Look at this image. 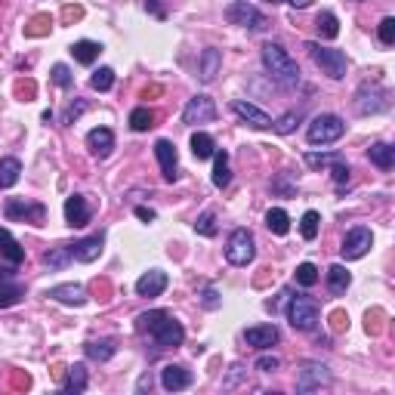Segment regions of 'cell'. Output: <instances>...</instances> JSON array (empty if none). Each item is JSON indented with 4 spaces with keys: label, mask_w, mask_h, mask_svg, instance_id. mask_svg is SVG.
I'll return each mask as SVG.
<instances>
[{
    "label": "cell",
    "mask_w": 395,
    "mask_h": 395,
    "mask_svg": "<svg viewBox=\"0 0 395 395\" xmlns=\"http://www.w3.org/2000/svg\"><path fill=\"white\" fill-rule=\"evenodd\" d=\"M195 232L204 235V238H213V235H216V213H213V210H204V213L198 216Z\"/></svg>",
    "instance_id": "obj_41"
},
{
    "label": "cell",
    "mask_w": 395,
    "mask_h": 395,
    "mask_svg": "<svg viewBox=\"0 0 395 395\" xmlns=\"http://www.w3.org/2000/svg\"><path fill=\"white\" fill-rule=\"evenodd\" d=\"M318 265L315 263H300L296 265V284H300V287H315V284H318Z\"/></svg>",
    "instance_id": "obj_38"
},
{
    "label": "cell",
    "mask_w": 395,
    "mask_h": 395,
    "mask_svg": "<svg viewBox=\"0 0 395 395\" xmlns=\"http://www.w3.org/2000/svg\"><path fill=\"white\" fill-rule=\"evenodd\" d=\"M133 213H136V219H142V222H154V219H158V213H154L152 207H136Z\"/></svg>",
    "instance_id": "obj_49"
},
{
    "label": "cell",
    "mask_w": 395,
    "mask_h": 395,
    "mask_svg": "<svg viewBox=\"0 0 395 395\" xmlns=\"http://www.w3.org/2000/svg\"><path fill=\"white\" fill-rule=\"evenodd\" d=\"M287 321L294 331H315V324H318V302L312 296H294L287 306Z\"/></svg>",
    "instance_id": "obj_6"
},
{
    "label": "cell",
    "mask_w": 395,
    "mask_h": 395,
    "mask_svg": "<svg viewBox=\"0 0 395 395\" xmlns=\"http://www.w3.org/2000/svg\"><path fill=\"white\" fill-rule=\"evenodd\" d=\"M222 16H226V22L241 25V28H250V31H265V28H269V19H265L256 6L247 3V0H235V3H228Z\"/></svg>",
    "instance_id": "obj_5"
},
{
    "label": "cell",
    "mask_w": 395,
    "mask_h": 395,
    "mask_svg": "<svg viewBox=\"0 0 395 395\" xmlns=\"http://www.w3.org/2000/svg\"><path fill=\"white\" fill-rule=\"evenodd\" d=\"M389 105V99H386V90L383 86H368L364 84L361 90H358V96H355V111L358 115H376V111H383Z\"/></svg>",
    "instance_id": "obj_13"
},
{
    "label": "cell",
    "mask_w": 395,
    "mask_h": 395,
    "mask_svg": "<svg viewBox=\"0 0 395 395\" xmlns=\"http://www.w3.org/2000/svg\"><path fill=\"white\" fill-rule=\"evenodd\" d=\"M6 219L10 222H34V226H43L47 219V207L43 204H34V201H25V198H10L6 201Z\"/></svg>",
    "instance_id": "obj_8"
},
{
    "label": "cell",
    "mask_w": 395,
    "mask_h": 395,
    "mask_svg": "<svg viewBox=\"0 0 395 395\" xmlns=\"http://www.w3.org/2000/svg\"><path fill=\"white\" fill-rule=\"evenodd\" d=\"M318 226H321L318 210H306V213H302V219H300L302 238H306V241H315V238H318Z\"/></svg>",
    "instance_id": "obj_36"
},
{
    "label": "cell",
    "mask_w": 395,
    "mask_h": 395,
    "mask_svg": "<svg viewBox=\"0 0 395 395\" xmlns=\"http://www.w3.org/2000/svg\"><path fill=\"white\" fill-rule=\"evenodd\" d=\"M259 59H263V68L269 71V77L275 80V84H281L284 90L300 86V65L290 59L284 47H278V43H265L263 53H259Z\"/></svg>",
    "instance_id": "obj_1"
},
{
    "label": "cell",
    "mask_w": 395,
    "mask_h": 395,
    "mask_svg": "<svg viewBox=\"0 0 395 395\" xmlns=\"http://www.w3.org/2000/svg\"><path fill=\"white\" fill-rule=\"evenodd\" d=\"M219 68H222V53L216 47H207L201 53V59H198V77H201V84H210L219 74Z\"/></svg>",
    "instance_id": "obj_22"
},
{
    "label": "cell",
    "mask_w": 395,
    "mask_h": 395,
    "mask_svg": "<svg viewBox=\"0 0 395 395\" xmlns=\"http://www.w3.org/2000/svg\"><path fill=\"white\" fill-rule=\"evenodd\" d=\"M154 158L160 164V176L164 182H176L179 179V158H176V145L170 139H158L154 142Z\"/></svg>",
    "instance_id": "obj_12"
},
{
    "label": "cell",
    "mask_w": 395,
    "mask_h": 395,
    "mask_svg": "<svg viewBox=\"0 0 395 395\" xmlns=\"http://www.w3.org/2000/svg\"><path fill=\"white\" fill-rule=\"evenodd\" d=\"M315 28H318V34L324 37V40H333V37L339 34V22H337V16H333L331 10L318 12V19H315Z\"/></svg>",
    "instance_id": "obj_34"
},
{
    "label": "cell",
    "mask_w": 395,
    "mask_h": 395,
    "mask_svg": "<svg viewBox=\"0 0 395 395\" xmlns=\"http://www.w3.org/2000/svg\"><path fill=\"white\" fill-rule=\"evenodd\" d=\"M84 108H86V105H84V102L71 105V108H68V111H65V123H74V121H77V117H80V115H84Z\"/></svg>",
    "instance_id": "obj_50"
},
{
    "label": "cell",
    "mask_w": 395,
    "mask_h": 395,
    "mask_svg": "<svg viewBox=\"0 0 395 395\" xmlns=\"http://www.w3.org/2000/svg\"><path fill=\"white\" fill-rule=\"evenodd\" d=\"M22 296H25V287L22 284H16V281H0V309H6V306H16V302H22Z\"/></svg>",
    "instance_id": "obj_33"
},
{
    "label": "cell",
    "mask_w": 395,
    "mask_h": 395,
    "mask_svg": "<svg viewBox=\"0 0 395 395\" xmlns=\"http://www.w3.org/2000/svg\"><path fill=\"white\" fill-rule=\"evenodd\" d=\"M343 133H346L343 117L331 115V111H324V115H315L312 121H309V127H306L309 145H331V142H337Z\"/></svg>",
    "instance_id": "obj_2"
},
{
    "label": "cell",
    "mask_w": 395,
    "mask_h": 395,
    "mask_svg": "<svg viewBox=\"0 0 395 395\" xmlns=\"http://www.w3.org/2000/svg\"><path fill=\"white\" fill-rule=\"evenodd\" d=\"M86 145H90V152L96 154V158H108L111 148H115V133H111L108 127H93L90 133H86Z\"/></svg>",
    "instance_id": "obj_21"
},
{
    "label": "cell",
    "mask_w": 395,
    "mask_h": 395,
    "mask_svg": "<svg viewBox=\"0 0 395 395\" xmlns=\"http://www.w3.org/2000/svg\"><path fill=\"white\" fill-rule=\"evenodd\" d=\"M22 176V160L19 158H0V189H12Z\"/></svg>",
    "instance_id": "obj_28"
},
{
    "label": "cell",
    "mask_w": 395,
    "mask_h": 395,
    "mask_svg": "<svg viewBox=\"0 0 395 395\" xmlns=\"http://www.w3.org/2000/svg\"><path fill=\"white\" fill-rule=\"evenodd\" d=\"M337 160H343V154H337V152H309L306 154V164L312 167V170H321V167H333Z\"/></svg>",
    "instance_id": "obj_39"
},
{
    "label": "cell",
    "mask_w": 395,
    "mask_h": 395,
    "mask_svg": "<svg viewBox=\"0 0 395 395\" xmlns=\"http://www.w3.org/2000/svg\"><path fill=\"white\" fill-rule=\"evenodd\" d=\"M160 386H164L167 392H182V389L191 386V374L182 364H164V368H160Z\"/></svg>",
    "instance_id": "obj_18"
},
{
    "label": "cell",
    "mask_w": 395,
    "mask_h": 395,
    "mask_svg": "<svg viewBox=\"0 0 395 395\" xmlns=\"http://www.w3.org/2000/svg\"><path fill=\"white\" fill-rule=\"evenodd\" d=\"M99 53H102V43H96V40H74L71 43V56L80 65H93V62L99 59Z\"/></svg>",
    "instance_id": "obj_25"
},
{
    "label": "cell",
    "mask_w": 395,
    "mask_h": 395,
    "mask_svg": "<svg viewBox=\"0 0 395 395\" xmlns=\"http://www.w3.org/2000/svg\"><path fill=\"white\" fill-rule=\"evenodd\" d=\"M253 256H256V241H253L250 228H235L228 235V244H226V259L232 265H250Z\"/></svg>",
    "instance_id": "obj_4"
},
{
    "label": "cell",
    "mask_w": 395,
    "mask_h": 395,
    "mask_svg": "<svg viewBox=\"0 0 395 395\" xmlns=\"http://www.w3.org/2000/svg\"><path fill=\"white\" fill-rule=\"evenodd\" d=\"M253 368H256L259 374H272V370H278V368H281V358H278V355H259Z\"/></svg>",
    "instance_id": "obj_45"
},
{
    "label": "cell",
    "mask_w": 395,
    "mask_h": 395,
    "mask_svg": "<svg viewBox=\"0 0 395 395\" xmlns=\"http://www.w3.org/2000/svg\"><path fill=\"white\" fill-rule=\"evenodd\" d=\"M265 226H269L272 235H287V232H290V216H287V210L272 207L269 213H265Z\"/></svg>",
    "instance_id": "obj_32"
},
{
    "label": "cell",
    "mask_w": 395,
    "mask_h": 395,
    "mask_svg": "<svg viewBox=\"0 0 395 395\" xmlns=\"http://www.w3.org/2000/svg\"><path fill=\"white\" fill-rule=\"evenodd\" d=\"M333 383L331 370L318 361L302 364V370L296 374V392H318V389H327Z\"/></svg>",
    "instance_id": "obj_9"
},
{
    "label": "cell",
    "mask_w": 395,
    "mask_h": 395,
    "mask_svg": "<svg viewBox=\"0 0 395 395\" xmlns=\"http://www.w3.org/2000/svg\"><path fill=\"white\" fill-rule=\"evenodd\" d=\"M154 127V115L152 108H145V105H139V108L130 111V130H136V133H145V130Z\"/></svg>",
    "instance_id": "obj_35"
},
{
    "label": "cell",
    "mask_w": 395,
    "mask_h": 395,
    "mask_svg": "<svg viewBox=\"0 0 395 395\" xmlns=\"http://www.w3.org/2000/svg\"><path fill=\"white\" fill-rule=\"evenodd\" d=\"M148 333H152V339L158 343V349H176V346H182V339H185V327L179 324L170 312H167Z\"/></svg>",
    "instance_id": "obj_7"
},
{
    "label": "cell",
    "mask_w": 395,
    "mask_h": 395,
    "mask_svg": "<svg viewBox=\"0 0 395 395\" xmlns=\"http://www.w3.org/2000/svg\"><path fill=\"white\" fill-rule=\"evenodd\" d=\"M102 247H105V235L96 232V235H90V238H80L77 244H71V253L77 263H96V259L102 256Z\"/></svg>",
    "instance_id": "obj_15"
},
{
    "label": "cell",
    "mask_w": 395,
    "mask_h": 395,
    "mask_svg": "<svg viewBox=\"0 0 395 395\" xmlns=\"http://www.w3.org/2000/svg\"><path fill=\"white\" fill-rule=\"evenodd\" d=\"M284 3H290V6H294V10H306V6L312 3V0H284Z\"/></svg>",
    "instance_id": "obj_52"
},
{
    "label": "cell",
    "mask_w": 395,
    "mask_h": 395,
    "mask_svg": "<svg viewBox=\"0 0 395 395\" xmlns=\"http://www.w3.org/2000/svg\"><path fill=\"white\" fill-rule=\"evenodd\" d=\"M71 259H74L71 247H56V250L43 253V263H47L49 269H65V265L71 263Z\"/></svg>",
    "instance_id": "obj_37"
},
{
    "label": "cell",
    "mask_w": 395,
    "mask_h": 395,
    "mask_svg": "<svg viewBox=\"0 0 395 395\" xmlns=\"http://www.w3.org/2000/svg\"><path fill=\"white\" fill-rule=\"evenodd\" d=\"M368 158L374 167H380V170H392L395 167V148L389 145V142H374V145L368 148Z\"/></svg>",
    "instance_id": "obj_24"
},
{
    "label": "cell",
    "mask_w": 395,
    "mask_h": 395,
    "mask_svg": "<svg viewBox=\"0 0 395 395\" xmlns=\"http://www.w3.org/2000/svg\"><path fill=\"white\" fill-rule=\"evenodd\" d=\"M296 121H300V111H287V115L281 117V121H272V127H275V133H281V136H287L290 130L296 127Z\"/></svg>",
    "instance_id": "obj_44"
},
{
    "label": "cell",
    "mask_w": 395,
    "mask_h": 395,
    "mask_svg": "<svg viewBox=\"0 0 395 395\" xmlns=\"http://www.w3.org/2000/svg\"><path fill=\"white\" fill-rule=\"evenodd\" d=\"M349 164H346V160H337V164H333V182L337 185H346L349 182Z\"/></svg>",
    "instance_id": "obj_47"
},
{
    "label": "cell",
    "mask_w": 395,
    "mask_h": 395,
    "mask_svg": "<svg viewBox=\"0 0 395 395\" xmlns=\"http://www.w3.org/2000/svg\"><path fill=\"white\" fill-rule=\"evenodd\" d=\"M47 296L62 306H84L86 302V290L80 284H56V287H49Z\"/></svg>",
    "instance_id": "obj_19"
},
{
    "label": "cell",
    "mask_w": 395,
    "mask_h": 395,
    "mask_svg": "<svg viewBox=\"0 0 395 395\" xmlns=\"http://www.w3.org/2000/svg\"><path fill=\"white\" fill-rule=\"evenodd\" d=\"M213 152H216V142H213V136H210V133H204V130H198V133H191V154H195L198 160H207V158H213Z\"/></svg>",
    "instance_id": "obj_29"
},
{
    "label": "cell",
    "mask_w": 395,
    "mask_h": 395,
    "mask_svg": "<svg viewBox=\"0 0 395 395\" xmlns=\"http://www.w3.org/2000/svg\"><path fill=\"white\" fill-rule=\"evenodd\" d=\"M201 302H204V306H207V309H219V294H216L213 287H204Z\"/></svg>",
    "instance_id": "obj_48"
},
{
    "label": "cell",
    "mask_w": 395,
    "mask_h": 395,
    "mask_svg": "<svg viewBox=\"0 0 395 395\" xmlns=\"http://www.w3.org/2000/svg\"><path fill=\"white\" fill-rule=\"evenodd\" d=\"M376 34H380V43L383 47H392L395 43V19L386 16L380 25H376Z\"/></svg>",
    "instance_id": "obj_43"
},
{
    "label": "cell",
    "mask_w": 395,
    "mask_h": 395,
    "mask_svg": "<svg viewBox=\"0 0 395 395\" xmlns=\"http://www.w3.org/2000/svg\"><path fill=\"white\" fill-rule=\"evenodd\" d=\"M53 84L56 86H62V90H68L71 86V71H68V65H53Z\"/></svg>",
    "instance_id": "obj_46"
},
{
    "label": "cell",
    "mask_w": 395,
    "mask_h": 395,
    "mask_svg": "<svg viewBox=\"0 0 395 395\" xmlns=\"http://www.w3.org/2000/svg\"><path fill=\"white\" fill-rule=\"evenodd\" d=\"M84 352H86V358H93V361H108V358L117 352V346H115V339H90V343L84 346Z\"/></svg>",
    "instance_id": "obj_30"
},
{
    "label": "cell",
    "mask_w": 395,
    "mask_h": 395,
    "mask_svg": "<svg viewBox=\"0 0 395 395\" xmlns=\"http://www.w3.org/2000/svg\"><path fill=\"white\" fill-rule=\"evenodd\" d=\"M86 389V368L84 364H71L68 368V380H65V386H62V392L65 395H80Z\"/></svg>",
    "instance_id": "obj_31"
},
{
    "label": "cell",
    "mask_w": 395,
    "mask_h": 395,
    "mask_svg": "<svg viewBox=\"0 0 395 395\" xmlns=\"http://www.w3.org/2000/svg\"><path fill=\"white\" fill-rule=\"evenodd\" d=\"M213 185L216 189H226L232 182V167H228V152H213Z\"/></svg>",
    "instance_id": "obj_27"
},
{
    "label": "cell",
    "mask_w": 395,
    "mask_h": 395,
    "mask_svg": "<svg viewBox=\"0 0 395 395\" xmlns=\"http://www.w3.org/2000/svg\"><path fill=\"white\" fill-rule=\"evenodd\" d=\"M90 216H93V210H90V204H86L84 195L65 198V222L71 228H84L86 222H90Z\"/></svg>",
    "instance_id": "obj_17"
},
{
    "label": "cell",
    "mask_w": 395,
    "mask_h": 395,
    "mask_svg": "<svg viewBox=\"0 0 395 395\" xmlns=\"http://www.w3.org/2000/svg\"><path fill=\"white\" fill-rule=\"evenodd\" d=\"M244 339H247V346H253V349L265 352V349H272V346L281 339V333H278L275 324H256V327H247V331H244Z\"/></svg>",
    "instance_id": "obj_16"
},
{
    "label": "cell",
    "mask_w": 395,
    "mask_h": 395,
    "mask_svg": "<svg viewBox=\"0 0 395 395\" xmlns=\"http://www.w3.org/2000/svg\"><path fill=\"white\" fill-rule=\"evenodd\" d=\"M327 290L331 294H346V287L352 284V275H349V269L346 265H339V263H333L331 269H327Z\"/></svg>",
    "instance_id": "obj_26"
},
{
    "label": "cell",
    "mask_w": 395,
    "mask_h": 395,
    "mask_svg": "<svg viewBox=\"0 0 395 395\" xmlns=\"http://www.w3.org/2000/svg\"><path fill=\"white\" fill-rule=\"evenodd\" d=\"M232 111L241 117L244 123H250L253 130H269L272 127V117L265 115L263 108H256L253 102H244V99H235L232 102Z\"/></svg>",
    "instance_id": "obj_14"
},
{
    "label": "cell",
    "mask_w": 395,
    "mask_h": 395,
    "mask_svg": "<svg viewBox=\"0 0 395 395\" xmlns=\"http://www.w3.org/2000/svg\"><path fill=\"white\" fill-rule=\"evenodd\" d=\"M0 259H6L10 265H22L25 263V247L12 238L10 228L0 226Z\"/></svg>",
    "instance_id": "obj_23"
},
{
    "label": "cell",
    "mask_w": 395,
    "mask_h": 395,
    "mask_svg": "<svg viewBox=\"0 0 395 395\" xmlns=\"http://www.w3.org/2000/svg\"><path fill=\"white\" fill-rule=\"evenodd\" d=\"M213 117H216V102L207 96V93H198V96H191L189 105L182 108V123H189V127L210 123Z\"/></svg>",
    "instance_id": "obj_10"
},
{
    "label": "cell",
    "mask_w": 395,
    "mask_h": 395,
    "mask_svg": "<svg viewBox=\"0 0 395 395\" xmlns=\"http://www.w3.org/2000/svg\"><path fill=\"white\" fill-rule=\"evenodd\" d=\"M370 244H374V235H370V228L355 226V228H349V232H346L339 253H343V259H361L364 253L370 250Z\"/></svg>",
    "instance_id": "obj_11"
},
{
    "label": "cell",
    "mask_w": 395,
    "mask_h": 395,
    "mask_svg": "<svg viewBox=\"0 0 395 395\" xmlns=\"http://www.w3.org/2000/svg\"><path fill=\"white\" fill-rule=\"evenodd\" d=\"M306 49L312 53L315 65H318L331 80H343L346 77V68H349V62H346V56L339 53V49L321 47V43H306Z\"/></svg>",
    "instance_id": "obj_3"
},
{
    "label": "cell",
    "mask_w": 395,
    "mask_h": 395,
    "mask_svg": "<svg viewBox=\"0 0 395 395\" xmlns=\"http://www.w3.org/2000/svg\"><path fill=\"white\" fill-rule=\"evenodd\" d=\"M164 315H167V309H152V312H142L139 318H136V327H139V331L145 333V331H152V327L158 324V321L164 318Z\"/></svg>",
    "instance_id": "obj_42"
},
{
    "label": "cell",
    "mask_w": 395,
    "mask_h": 395,
    "mask_svg": "<svg viewBox=\"0 0 395 395\" xmlns=\"http://www.w3.org/2000/svg\"><path fill=\"white\" fill-rule=\"evenodd\" d=\"M6 275H10V272H6V269H0V281H3V278H6Z\"/></svg>",
    "instance_id": "obj_53"
},
{
    "label": "cell",
    "mask_w": 395,
    "mask_h": 395,
    "mask_svg": "<svg viewBox=\"0 0 395 395\" xmlns=\"http://www.w3.org/2000/svg\"><path fill=\"white\" fill-rule=\"evenodd\" d=\"M90 86H93V90H99V93H108L111 86H115V71H111L108 65H105V68H99V71H93Z\"/></svg>",
    "instance_id": "obj_40"
},
{
    "label": "cell",
    "mask_w": 395,
    "mask_h": 395,
    "mask_svg": "<svg viewBox=\"0 0 395 395\" xmlns=\"http://www.w3.org/2000/svg\"><path fill=\"white\" fill-rule=\"evenodd\" d=\"M145 10L152 12L154 19H167V12H164V6L158 3V0H145Z\"/></svg>",
    "instance_id": "obj_51"
},
{
    "label": "cell",
    "mask_w": 395,
    "mask_h": 395,
    "mask_svg": "<svg viewBox=\"0 0 395 395\" xmlns=\"http://www.w3.org/2000/svg\"><path fill=\"white\" fill-rule=\"evenodd\" d=\"M265 3H284V0H265Z\"/></svg>",
    "instance_id": "obj_54"
},
{
    "label": "cell",
    "mask_w": 395,
    "mask_h": 395,
    "mask_svg": "<svg viewBox=\"0 0 395 395\" xmlns=\"http://www.w3.org/2000/svg\"><path fill=\"white\" fill-rule=\"evenodd\" d=\"M167 290V272L160 269H148L145 275L136 281V294L139 296H160Z\"/></svg>",
    "instance_id": "obj_20"
}]
</instances>
